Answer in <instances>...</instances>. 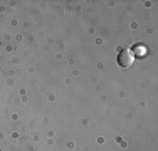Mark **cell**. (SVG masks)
I'll return each instance as SVG.
<instances>
[{
	"instance_id": "1",
	"label": "cell",
	"mask_w": 158,
	"mask_h": 151,
	"mask_svg": "<svg viewBox=\"0 0 158 151\" xmlns=\"http://www.w3.org/2000/svg\"><path fill=\"white\" fill-rule=\"evenodd\" d=\"M133 62H135V54H133L131 51L125 49V51L119 52V55H118V64H119L121 67H130Z\"/></svg>"
}]
</instances>
